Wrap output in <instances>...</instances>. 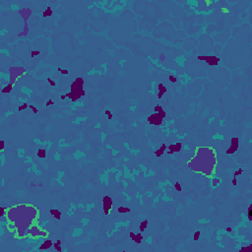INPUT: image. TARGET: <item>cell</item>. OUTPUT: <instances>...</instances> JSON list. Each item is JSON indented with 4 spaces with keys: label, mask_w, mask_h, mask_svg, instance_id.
Returning a JSON list of instances; mask_svg holds the SVG:
<instances>
[{
    "label": "cell",
    "mask_w": 252,
    "mask_h": 252,
    "mask_svg": "<svg viewBox=\"0 0 252 252\" xmlns=\"http://www.w3.org/2000/svg\"><path fill=\"white\" fill-rule=\"evenodd\" d=\"M7 210H8V207H4V206L0 207V219H1V220H3L5 218Z\"/></svg>",
    "instance_id": "d4e9b609"
},
{
    "label": "cell",
    "mask_w": 252,
    "mask_h": 252,
    "mask_svg": "<svg viewBox=\"0 0 252 252\" xmlns=\"http://www.w3.org/2000/svg\"><path fill=\"white\" fill-rule=\"evenodd\" d=\"M167 149V146L166 145L165 143H163L160 145V147L158 149V150H155V155H156V157H158V158H160V157H161L163 156L164 154H165V152H166V150Z\"/></svg>",
    "instance_id": "9a60e30c"
},
{
    "label": "cell",
    "mask_w": 252,
    "mask_h": 252,
    "mask_svg": "<svg viewBox=\"0 0 252 252\" xmlns=\"http://www.w3.org/2000/svg\"><path fill=\"white\" fill-rule=\"evenodd\" d=\"M60 73H61L62 75H68V74H69V71H68L67 69H62V70L60 71Z\"/></svg>",
    "instance_id": "f35d334b"
},
{
    "label": "cell",
    "mask_w": 252,
    "mask_h": 252,
    "mask_svg": "<svg viewBox=\"0 0 252 252\" xmlns=\"http://www.w3.org/2000/svg\"><path fill=\"white\" fill-rule=\"evenodd\" d=\"M242 173H243V168H241V167H240V168H238L237 170H235V173H233V177H235V178H236L237 176L241 175Z\"/></svg>",
    "instance_id": "4dcf8cb0"
},
{
    "label": "cell",
    "mask_w": 252,
    "mask_h": 252,
    "mask_svg": "<svg viewBox=\"0 0 252 252\" xmlns=\"http://www.w3.org/2000/svg\"><path fill=\"white\" fill-rule=\"evenodd\" d=\"M30 186H31L32 188H34V187H37V186H38V184H35L34 181H32V182L30 183Z\"/></svg>",
    "instance_id": "bcb514c9"
},
{
    "label": "cell",
    "mask_w": 252,
    "mask_h": 252,
    "mask_svg": "<svg viewBox=\"0 0 252 252\" xmlns=\"http://www.w3.org/2000/svg\"><path fill=\"white\" fill-rule=\"evenodd\" d=\"M222 183V179L218 176H213L211 178V187L212 188H216L218 187L220 184Z\"/></svg>",
    "instance_id": "e0dca14e"
},
{
    "label": "cell",
    "mask_w": 252,
    "mask_h": 252,
    "mask_svg": "<svg viewBox=\"0 0 252 252\" xmlns=\"http://www.w3.org/2000/svg\"><path fill=\"white\" fill-rule=\"evenodd\" d=\"M49 214H50L55 220H57V221H59V220L61 219L62 213H61L58 209H50V210H49Z\"/></svg>",
    "instance_id": "2e32d148"
},
{
    "label": "cell",
    "mask_w": 252,
    "mask_h": 252,
    "mask_svg": "<svg viewBox=\"0 0 252 252\" xmlns=\"http://www.w3.org/2000/svg\"><path fill=\"white\" fill-rule=\"evenodd\" d=\"M37 55H40V51H39V50H32V51H31V57H32V58L35 57Z\"/></svg>",
    "instance_id": "e575fe53"
},
{
    "label": "cell",
    "mask_w": 252,
    "mask_h": 252,
    "mask_svg": "<svg viewBox=\"0 0 252 252\" xmlns=\"http://www.w3.org/2000/svg\"><path fill=\"white\" fill-rule=\"evenodd\" d=\"M239 252H252V245L251 244H246V245H243L240 247V249L238 250Z\"/></svg>",
    "instance_id": "7402d4cb"
},
{
    "label": "cell",
    "mask_w": 252,
    "mask_h": 252,
    "mask_svg": "<svg viewBox=\"0 0 252 252\" xmlns=\"http://www.w3.org/2000/svg\"><path fill=\"white\" fill-rule=\"evenodd\" d=\"M197 59L199 61H205L211 67L218 66L220 64V57L216 55H197Z\"/></svg>",
    "instance_id": "8992f818"
},
{
    "label": "cell",
    "mask_w": 252,
    "mask_h": 252,
    "mask_svg": "<svg viewBox=\"0 0 252 252\" xmlns=\"http://www.w3.org/2000/svg\"><path fill=\"white\" fill-rule=\"evenodd\" d=\"M0 146H1V151L3 152V151H4V148H5V141H3V140L0 141Z\"/></svg>",
    "instance_id": "ab89813d"
},
{
    "label": "cell",
    "mask_w": 252,
    "mask_h": 252,
    "mask_svg": "<svg viewBox=\"0 0 252 252\" xmlns=\"http://www.w3.org/2000/svg\"><path fill=\"white\" fill-rule=\"evenodd\" d=\"M53 248H54V250L57 251V252H61V251H62L61 244L57 243V242H54V243H53Z\"/></svg>",
    "instance_id": "f1b7e54d"
},
{
    "label": "cell",
    "mask_w": 252,
    "mask_h": 252,
    "mask_svg": "<svg viewBox=\"0 0 252 252\" xmlns=\"http://www.w3.org/2000/svg\"><path fill=\"white\" fill-rule=\"evenodd\" d=\"M61 70H62V68H61V67H57V71L59 72V73H60V71H61Z\"/></svg>",
    "instance_id": "11a10c76"
},
{
    "label": "cell",
    "mask_w": 252,
    "mask_h": 252,
    "mask_svg": "<svg viewBox=\"0 0 252 252\" xmlns=\"http://www.w3.org/2000/svg\"><path fill=\"white\" fill-rule=\"evenodd\" d=\"M200 237H201V231L200 230H196L194 233H193V236H192V239H193V241H198L200 239Z\"/></svg>",
    "instance_id": "484cf974"
},
{
    "label": "cell",
    "mask_w": 252,
    "mask_h": 252,
    "mask_svg": "<svg viewBox=\"0 0 252 252\" xmlns=\"http://www.w3.org/2000/svg\"><path fill=\"white\" fill-rule=\"evenodd\" d=\"M147 121L149 124L154 125V126H160L161 124L164 123V117L161 116L160 113L154 112L150 114L147 117Z\"/></svg>",
    "instance_id": "ba28073f"
},
{
    "label": "cell",
    "mask_w": 252,
    "mask_h": 252,
    "mask_svg": "<svg viewBox=\"0 0 252 252\" xmlns=\"http://www.w3.org/2000/svg\"><path fill=\"white\" fill-rule=\"evenodd\" d=\"M40 210L33 204H18L8 208L5 220L16 229L14 238L23 240L27 237V229L32 224L39 223Z\"/></svg>",
    "instance_id": "6da1fadb"
},
{
    "label": "cell",
    "mask_w": 252,
    "mask_h": 252,
    "mask_svg": "<svg viewBox=\"0 0 252 252\" xmlns=\"http://www.w3.org/2000/svg\"><path fill=\"white\" fill-rule=\"evenodd\" d=\"M166 154H167V155H173L174 153H173L172 151H167V152H166Z\"/></svg>",
    "instance_id": "816d5d0a"
},
{
    "label": "cell",
    "mask_w": 252,
    "mask_h": 252,
    "mask_svg": "<svg viewBox=\"0 0 252 252\" xmlns=\"http://www.w3.org/2000/svg\"><path fill=\"white\" fill-rule=\"evenodd\" d=\"M222 13H223V14H229V8H226V7H223V8H222Z\"/></svg>",
    "instance_id": "74e56055"
},
{
    "label": "cell",
    "mask_w": 252,
    "mask_h": 252,
    "mask_svg": "<svg viewBox=\"0 0 252 252\" xmlns=\"http://www.w3.org/2000/svg\"><path fill=\"white\" fill-rule=\"evenodd\" d=\"M55 103L53 102V100H51V98H49V100H47L46 101V106L47 107V106H51V105H53Z\"/></svg>",
    "instance_id": "d590c367"
},
{
    "label": "cell",
    "mask_w": 252,
    "mask_h": 252,
    "mask_svg": "<svg viewBox=\"0 0 252 252\" xmlns=\"http://www.w3.org/2000/svg\"><path fill=\"white\" fill-rule=\"evenodd\" d=\"M47 82L50 85V87H55V81H53L51 78H47Z\"/></svg>",
    "instance_id": "8d00e7d4"
},
{
    "label": "cell",
    "mask_w": 252,
    "mask_h": 252,
    "mask_svg": "<svg viewBox=\"0 0 252 252\" xmlns=\"http://www.w3.org/2000/svg\"><path fill=\"white\" fill-rule=\"evenodd\" d=\"M143 239H144V237L142 236V232L140 231V232H138V233H135L134 239H133L132 241H134V242H135V243H136V244H140L141 242L143 241Z\"/></svg>",
    "instance_id": "44dd1931"
},
{
    "label": "cell",
    "mask_w": 252,
    "mask_h": 252,
    "mask_svg": "<svg viewBox=\"0 0 252 252\" xmlns=\"http://www.w3.org/2000/svg\"><path fill=\"white\" fill-rule=\"evenodd\" d=\"M18 14H19L21 16V18L24 20V24H26V23H28V21L31 18L33 12H32V10L30 8H21V9L18 10Z\"/></svg>",
    "instance_id": "30bf717a"
},
{
    "label": "cell",
    "mask_w": 252,
    "mask_h": 252,
    "mask_svg": "<svg viewBox=\"0 0 252 252\" xmlns=\"http://www.w3.org/2000/svg\"><path fill=\"white\" fill-rule=\"evenodd\" d=\"M218 166V158L216 150L209 146H198L195 149L194 156L187 161V166L193 172L211 179L216 175Z\"/></svg>",
    "instance_id": "7a4b0ae2"
},
{
    "label": "cell",
    "mask_w": 252,
    "mask_h": 252,
    "mask_svg": "<svg viewBox=\"0 0 252 252\" xmlns=\"http://www.w3.org/2000/svg\"><path fill=\"white\" fill-rule=\"evenodd\" d=\"M173 187H174V189H175L177 192H181V184L179 183L178 181H176V182L173 183Z\"/></svg>",
    "instance_id": "f546056e"
},
{
    "label": "cell",
    "mask_w": 252,
    "mask_h": 252,
    "mask_svg": "<svg viewBox=\"0 0 252 252\" xmlns=\"http://www.w3.org/2000/svg\"><path fill=\"white\" fill-rule=\"evenodd\" d=\"M163 109H163V106H161V105H160V104H158V105H156V106L154 107V112H157V113H159L160 111H161Z\"/></svg>",
    "instance_id": "836d02e7"
},
{
    "label": "cell",
    "mask_w": 252,
    "mask_h": 252,
    "mask_svg": "<svg viewBox=\"0 0 252 252\" xmlns=\"http://www.w3.org/2000/svg\"><path fill=\"white\" fill-rule=\"evenodd\" d=\"M232 230H233V229H232L231 227H227V228H226V231H227L228 233H231Z\"/></svg>",
    "instance_id": "b9f144b4"
},
{
    "label": "cell",
    "mask_w": 252,
    "mask_h": 252,
    "mask_svg": "<svg viewBox=\"0 0 252 252\" xmlns=\"http://www.w3.org/2000/svg\"><path fill=\"white\" fill-rule=\"evenodd\" d=\"M112 118H113V114H112V113H110V114L107 115V120H111Z\"/></svg>",
    "instance_id": "7dc6e473"
},
{
    "label": "cell",
    "mask_w": 252,
    "mask_h": 252,
    "mask_svg": "<svg viewBox=\"0 0 252 252\" xmlns=\"http://www.w3.org/2000/svg\"><path fill=\"white\" fill-rule=\"evenodd\" d=\"M134 236H135V233H134L133 231H130V232H129V237H130L131 240L134 239Z\"/></svg>",
    "instance_id": "7bdbcfd3"
},
{
    "label": "cell",
    "mask_w": 252,
    "mask_h": 252,
    "mask_svg": "<svg viewBox=\"0 0 252 252\" xmlns=\"http://www.w3.org/2000/svg\"><path fill=\"white\" fill-rule=\"evenodd\" d=\"M239 149V138L238 137H232L230 139V145L226 151V154L229 156L235 155Z\"/></svg>",
    "instance_id": "9c48e42d"
},
{
    "label": "cell",
    "mask_w": 252,
    "mask_h": 252,
    "mask_svg": "<svg viewBox=\"0 0 252 252\" xmlns=\"http://www.w3.org/2000/svg\"><path fill=\"white\" fill-rule=\"evenodd\" d=\"M52 15H53V10H52V8H51L50 6H47V7L42 11V14H41L42 18H47V17H50V16H52Z\"/></svg>",
    "instance_id": "d6986e66"
},
{
    "label": "cell",
    "mask_w": 252,
    "mask_h": 252,
    "mask_svg": "<svg viewBox=\"0 0 252 252\" xmlns=\"http://www.w3.org/2000/svg\"><path fill=\"white\" fill-rule=\"evenodd\" d=\"M48 236H49V231L46 229L40 227L39 223L32 224L27 229V237L32 240H38L40 238L44 239V238H47Z\"/></svg>",
    "instance_id": "277c9868"
},
{
    "label": "cell",
    "mask_w": 252,
    "mask_h": 252,
    "mask_svg": "<svg viewBox=\"0 0 252 252\" xmlns=\"http://www.w3.org/2000/svg\"><path fill=\"white\" fill-rule=\"evenodd\" d=\"M85 81L82 77H77L70 86V91L66 93L67 98L72 103L80 102L86 96V91L84 90Z\"/></svg>",
    "instance_id": "3957f363"
},
{
    "label": "cell",
    "mask_w": 252,
    "mask_h": 252,
    "mask_svg": "<svg viewBox=\"0 0 252 252\" xmlns=\"http://www.w3.org/2000/svg\"><path fill=\"white\" fill-rule=\"evenodd\" d=\"M157 89H158V98L159 100H161L164 95L167 92V88L163 83H159V84H157Z\"/></svg>",
    "instance_id": "7c38bea8"
},
{
    "label": "cell",
    "mask_w": 252,
    "mask_h": 252,
    "mask_svg": "<svg viewBox=\"0 0 252 252\" xmlns=\"http://www.w3.org/2000/svg\"><path fill=\"white\" fill-rule=\"evenodd\" d=\"M246 217H247V220L249 222L252 221V217H251V213H246Z\"/></svg>",
    "instance_id": "ee69618b"
},
{
    "label": "cell",
    "mask_w": 252,
    "mask_h": 252,
    "mask_svg": "<svg viewBox=\"0 0 252 252\" xmlns=\"http://www.w3.org/2000/svg\"><path fill=\"white\" fill-rule=\"evenodd\" d=\"M29 33H30V28H29V25L28 23H26L24 24V29L22 32L20 33H18L17 34V37L18 38H27L29 35Z\"/></svg>",
    "instance_id": "5bb4252c"
},
{
    "label": "cell",
    "mask_w": 252,
    "mask_h": 252,
    "mask_svg": "<svg viewBox=\"0 0 252 252\" xmlns=\"http://www.w3.org/2000/svg\"><path fill=\"white\" fill-rule=\"evenodd\" d=\"M168 81H169L170 83L175 84V83L178 82V78H177L175 75H173V74H169V75H168Z\"/></svg>",
    "instance_id": "4316f807"
},
{
    "label": "cell",
    "mask_w": 252,
    "mask_h": 252,
    "mask_svg": "<svg viewBox=\"0 0 252 252\" xmlns=\"http://www.w3.org/2000/svg\"><path fill=\"white\" fill-rule=\"evenodd\" d=\"M53 247V241L50 238H44L41 244L38 247V250H49L50 248Z\"/></svg>",
    "instance_id": "8fae6325"
},
{
    "label": "cell",
    "mask_w": 252,
    "mask_h": 252,
    "mask_svg": "<svg viewBox=\"0 0 252 252\" xmlns=\"http://www.w3.org/2000/svg\"><path fill=\"white\" fill-rule=\"evenodd\" d=\"M166 54L165 53H160V56H159V62L160 63H163V62H165L166 61Z\"/></svg>",
    "instance_id": "d6a6232c"
},
{
    "label": "cell",
    "mask_w": 252,
    "mask_h": 252,
    "mask_svg": "<svg viewBox=\"0 0 252 252\" xmlns=\"http://www.w3.org/2000/svg\"><path fill=\"white\" fill-rule=\"evenodd\" d=\"M205 3H206L207 6H210L211 3H212V1H210V0H205Z\"/></svg>",
    "instance_id": "c3c4849f"
},
{
    "label": "cell",
    "mask_w": 252,
    "mask_h": 252,
    "mask_svg": "<svg viewBox=\"0 0 252 252\" xmlns=\"http://www.w3.org/2000/svg\"><path fill=\"white\" fill-rule=\"evenodd\" d=\"M29 109L33 111V113L34 114H38V112H39V110H38V109L37 107H35L34 104H30V106H29Z\"/></svg>",
    "instance_id": "1f68e13d"
},
{
    "label": "cell",
    "mask_w": 252,
    "mask_h": 252,
    "mask_svg": "<svg viewBox=\"0 0 252 252\" xmlns=\"http://www.w3.org/2000/svg\"><path fill=\"white\" fill-rule=\"evenodd\" d=\"M110 113H111V112H110V110H109V109H106V110H104V114H105L106 116L109 115V114H110Z\"/></svg>",
    "instance_id": "f907efd6"
},
{
    "label": "cell",
    "mask_w": 252,
    "mask_h": 252,
    "mask_svg": "<svg viewBox=\"0 0 252 252\" xmlns=\"http://www.w3.org/2000/svg\"><path fill=\"white\" fill-rule=\"evenodd\" d=\"M13 88H14V85H12V84H10V83L8 82L5 86L2 87L1 93H2V94H10V93L13 91Z\"/></svg>",
    "instance_id": "ac0fdd59"
},
{
    "label": "cell",
    "mask_w": 252,
    "mask_h": 252,
    "mask_svg": "<svg viewBox=\"0 0 252 252\" xmlns=\"http://www.w3.org/2000/svg\"><path fill=\"white\" fill-rule=\"evenodd\" d=\"M148 224H149V221H148L147 219L141 221V223H140V224H139V230H140L141 232H144V231L146 230V229L148 228Z\"/></svg>",
    "instance_id": "ffe728a7"
},
{
    "label": "cell",
    "mask_w": 252,
    "mask_h": 252,
    "mask_svg": "<svg viewBox=\"0 0 252 252\" xmlns=\"http://www.w3.org/2000/svg\"><path fill=\"white\" fill-rule=\"evenodd\" d=\"M251 209H252V204H250V205H249L248 209H247V213H251Z\"/></svg>",
    "instance_id": "681fc988"
},
{
    "label": "cell",
    "mask_w": 252,
    "mask_h": 252,
    "mask_svg": "<svg viewBox=\"0 0 252 252\" xmlns=\"http://www.w3.org/2000/svg\"><path fill=\"white\" fill-rule=\"evenodd\" d=\"M167 150L172 151L174 154L175 153H179L182 150V144H181V142H177L175 144H170V145L167 146Z\"/></svg>",
    "instance_id": "4fadbf2b"
},
{
    "label": "cell",
    "mask_w": 252,
    "mask_h": 252,
    "mask_svg": "<svg viewBox=\"0 0 252 252\" xmlns=\"http://www.w3.org/2000/svg\"><path fill=\"white\" fill-rule=\"evenodd\" d=\"M117 211H118V213H120V214H125V213H130V212H131V209L128 208V207L119 206L118 208H117Z\"/></svg>",
    "instance_id": "603a6c76"
},
{
    "label": "cell",
    "mask_w": 252,
    "mask_h": 252,
    "mask_svg": "<svg viewBox=\"0 0 252 252\" xmlns=\"http://www.w3.org/2000/svg\"><path fill=\"white\" fill-rule=\"evenodd\" d=\"M38 187H40V188H42V187H43V183H42V182H40V183L38 184Z\"/></svg>",
    "instance_id": "f5cc1de1"
},
{
    "label": "cell",
    "mask_w": 252,
    "mask_h": 252,
    "mask_svg": "<svg viewBox=\"0 0 252 252\" xmlns=\"http://www.w3.org/2000/svg\"><path fill=\"white\" fill-rule=\"evenodd\" d=\"M9 74V83L15 86L17 81L22 76L27 74V69L23 66H11L8 69Z\"/></svg>",
    "instance_id": "5b68a950"
},
{
    "label": "cell",
    "mask_w": 252,
    "mask_h": 252,
    "mask_svg": "<svg viewBox=\"0 0 252 252\" xmlns=\"http://www.w3.org/2000/svg\"><path fill=\"white\" fill-rule=\"evenodd\" d=\"M29 106H30V104H29L28 103H24L23 104H21V105L18 106V111H23V110H25V109H28Z\"/></svg>",
    "instance_id": "83f0119b"
},
{
    "label": "cell",
    "mask_w": 252,
    "mask_h": 252,
    "mask_svg": "<svg viewBox=\"0 0 252 252\" xmlns=\"http://www.w3.org/2000/svg\"><path fill=\"white\" fill-rule=\"evenodd\" d=\"M37 156H38V158H40V159L46 158V151L44 149H39L37 152Z\"/></svg>",
    "instance_id": "cb8c5ba5"
},
{
    "label": "cell",
    "mask_w": 252,
    "mask_h": 252,
    "mask_svg": "<svg viewBox=\"0 0 252 252\" xmlns=\"http://www.w3.org/2000/svg\"><path fill=\"white\" fill-rule=\"evenodd\" d=\"M230 235H231V236H232V237H233V236H235V229H233V230H232V232L230 233Z\"/></svg>",
    "instance_id": "db71d44e"
},
{
    "label": "cell",
    "mask_w": 252,
    "mask_h": 252,
    "mask_svg": "<svg viewBox=\"0 0 252 252\" xmlns=\"http://www.w3.org/2000/svg\"><path fill=\"white\" fill-rule=\"evenodd\" d=\"M113 209V200L109 195L103 197V211L105 216H109Z\"/></svg>",
    "instance_id": "52a82bcc"
},
{
    "label": "cell",
    "mask_w": 252,
    "mask_h": 252,
    "mask_svg": "<svg viewBox=\"0 0 252 252\" xmlns=\"http://www.w3.org/2000/svg\"><path fill=\"white\" fill-rule=\"evenodd\" d=\"M66 98H67L66 94H64V95H60V100H61V101H65Z\"/></svg>",
    "instance_id": "f6af8a7d"
},
{
    "label": "cell",
    "mask_w": 252,
    "mask_h": 252,
    "mask_svg": "<svg viewBox=\"0 0 252 252\" xmlns=\"http://www.w3.org/2000/svg\"><path fill=\"white\" fill-rule=\"evenodd\" d=\"M231 184H232V186H236V184H237V180H236V178H235V177H233V178H232Z\"/></svg>",
    "instance_id": "60d3db41"
}]
</instances>
